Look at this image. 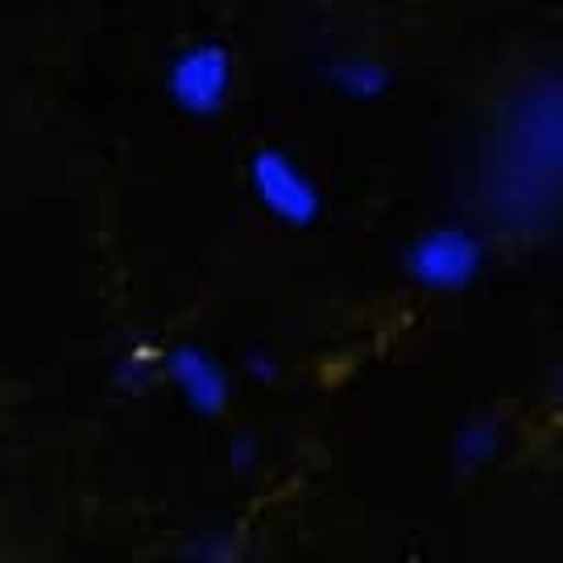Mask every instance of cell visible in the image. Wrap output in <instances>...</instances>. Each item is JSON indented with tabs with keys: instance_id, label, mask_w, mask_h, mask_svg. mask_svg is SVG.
<instances>
[{
	"instance_id": "obj_6",
	"label": "cell",
	"mask_w": 563,
	"mask_h": 563,
	"mask_svg": "<svg viewBox=\"0 0 563 563\" xmlns=\"http://www.w3.org/2000/svg\"><path fill=\"white\" fill-rule=\"evenodd\" d=\"M497 443H501V435H497V427L493 422H473V427H464L456 440V456L460 464H468V468H485L493 456H497Z\"/></svg>"
},
{
	"instance_id": "obj_7",
	"label": "cell",
	"mask_w": 563,
	"mask_h": 563,
	"mask_svg": "<svg viewBox=\"0 0 563 563\" xmlns=\"http://www.w3.org/2000/svg\"><path fill=\"white\" fill-rule=\"evenodd\" d=\"M555 394H560V402H563V369H560V377H555Z\"/></svg>"
},
{
	"instance_id": "obj_5",
	"label": "cell",
	"mask_w": 563,
	"mask_h": 563,
	"mask_svg": "<svg viewBox=\"0 0 563 563\" xmlns=\"http://www.w3.org/2000/svg\"><path fill=\"white\" fill-rule=\"evenodd\" d=\"M328 84L340 96L369 104V100H382L394 88V70L382 58H369V54H335L328 63Z\"/></svg>"
},
{
	"instance_id": "obj_1",
	"label": "cell",
	"mask_w": 563,
	"mask_h": 563,
	"mask_svg": "<svg viewBox=\"0 0 563 563\" xmlns=\"http://www.w3.org/2000/svg\"><path fill=\"white\" fill-rule=\"evenodd\" d=\"M232 84H236V63L220 37H199L191 46H183L166 67L170 104L195 121L220 117L232 100Z\"/></svg>"
},
{
	"instance_id": "obj_2",
	"label": "cell",
	"mask_w": 563,
	"mask_h": 563,
	"mask_svg": "<svg viewBox=\"0 0 563 563\" xmlns=\"http://www.w3.org/2000/svg\"><path fill=\"white\" fill-rule=\"evenodd\" d=\"M245 178L249 191L257 195L278 224L286 229H316L323 216V191L316 187V178L302 170V162L295 154H286L278 145H257L245 158Z\"/></svg>"
},
{
	"instance_id": "obj_4",
	"label": "cell",
	"mask_w": 563,
	"mask_h": 563,
	"mask_svg": "<svg viewBox=\"0 0 563 563\" xmlns=\"http://www.w3.org/2000/svg\"><path fill=\"white\" fill-rule=\"evenodd\" d=\"M166 382L175 386V394L195 410L199 419H224L232 406V382L224 365L199 344H175L162 361Z\"/></svg>"
},
{
	"instance_id": "obj_3",
	"label": "cell",
	"mask_w": 563,
	"mask_h": 563,
	"mask_svg": "<svg viewBox=\"0 0 563 563\" xmlns=\"http://www.w3.org/2000/svg\"><path fill=\"white\" fill-rule=\"evenodd\" d=\"M402 265L422 290H464L485 269V245L468 229H427L410 241Z\"/></svg>"
}]
</instances>
